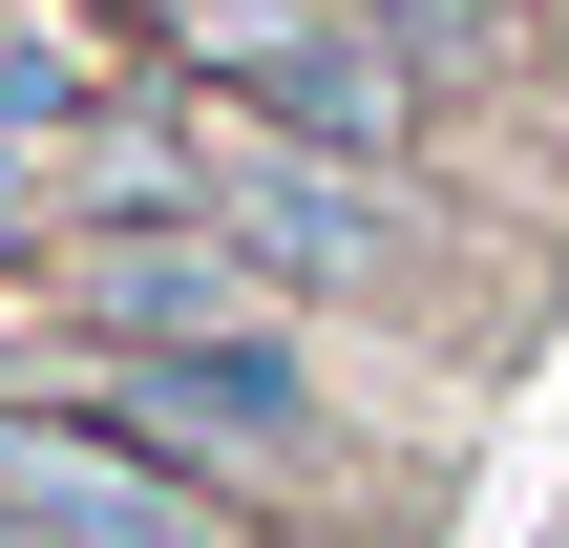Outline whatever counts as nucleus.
<instances>
[{"mask_svg":"<svg viewBox=\"0 0 569 548\" xmlns=\"http://www.w3.org/2000/svg\"><path fill=\"white\" fill-rule=\"evenodd\" d=\"M0 548H63V528H42V507H21V486H0Z\"/></svg>","mask_w":569,"mask_h":548,"instance_id":"f257e3e1","label":"nucleus"}]
</instances>
